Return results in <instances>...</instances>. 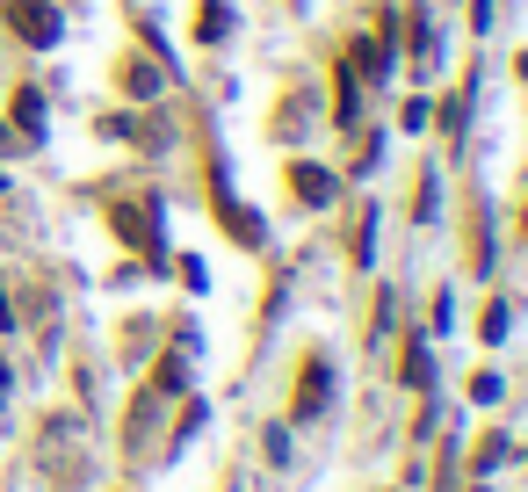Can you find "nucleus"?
Instances as JSON below:
<instances>
[{
  "mask_svg": "<svg viewBox=\"0 0 528 492\" xmlns=\"http://www.w3.org/2000/svg\"><path fill=\"white\" fill-rule=\"evenodd\" d=\"M22 29H29V37H37V44H51L58 37V22H51V8H37V0H15V8H8Z\"/></svg>",
  "mask_w": 528,
  "mask_h": 492,
  "instance_id": "obj_1",
  "label": "nucleus"
}]
</instances>
